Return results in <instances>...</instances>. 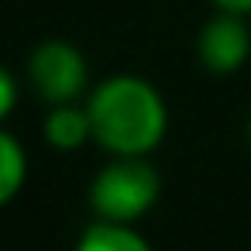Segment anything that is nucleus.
<instances>
[{"instance_id":"5","label":"nucleus","mask_w":251,"mask_h":251,"mask_svg":"<svg viewBox=\"0 0 251 251\" xmlns=\"http://www.w3.org/2000/svg\"><path fill=\"white\" fill-rule=\"evenodd\" d=\"M45 141L59 151H76L83 141L93 138V124H90V114L86 107H76V103H52V114L45 117V127H42Z\"/></svg>"},{"instance_id":"2","label":"nucleus","mask_w":251,"mask_h":251,"mask_svg":"<svg viewBox=\"0 0 251 251\" xmlns=\"http://www.w3.org/2000/svg\"><path fill=\"white\" fill-rule=\"evenodd\" d=\"M158 189H162V179L145 162V155H117V162L97 172L90 186V200L103 220L131 224L155 206Z\"/></svg>"},{"instance_id":"4","label":"nucleus","mask_w":251,"mask_h":251,"mask_svg":"<svg viewBox=\"0 0 251 251\" xmlns=\"http://www.w3.org/2000/svg\"><path fill=\"white\" fill-rule=\"evenodd\" d=\"M248 52H251V35L241 25V14L224 11V14H217L203 25V31H200V62L210 73L224 76V73L241 69Z\"/></svg>"},{"instance_id":"7","label":"nucleus","mask_w":251,"mask_h":251,"mask_svg":"<svg viewBox=\"0 0 251 251\" xmlns=\"http://www.w3.org/2000/svg\"><path fill=\"white\" fill-rule=\"evenodd\" d=\"M25 172H28L25 148L0 127V206L18 196V189L25 186Z\"/></svg>"},{"instance_id":"8","label":"nucleus","mask_w":251,"mask_h":251,"mask_svg":"<svg viewBox=\"0 0 251 251\" xmlns=\"http://www.w3.org/2000/svg\"><path fill=\"white\" fill-rule=\"evenodd\" d=\"M14 103H18V83L4 66H0V121L14 110Z\"/></svg>"},{"instance_id":"3","label":"nucleus","mask_w":251,"mask_h":251,"mask_svg":"<svg viewBox=\"0 0 251 251\" xmlns=\"http://www.w3.org/2000/svg\"><path fill=\"white\" fill-rule=\"evenodd\" d=\"M31 86L49 103H76L86 90V59L69 42H42L31 55Z\"/></svg>"},{"instance_id":"9","label":"nucleus","mask_w":251,"mask_h":251,"mask_svg":"<svg viewBox=\"0 0 251 251\" xmlns=\"http://www.w3.org/2000/svg\"><path fill=\"white\" fill-rule=\"evenodd\" d=\"M220 11H234V14H248L251 11V0H213Z\"/></svg>"},{"instance_id":"10","label":"nucleus","mask_w":251,"mask_h":251,"mask_svg":"<svg viewBox=\"0 0 251 251\" xmlns=\"http://www.w3.org/2000/svg\"><path fill=\"white\" fill-rule=\"evenodd\" d=\"M248 138H251V124H248Z\"/></svg>"},{"instance_id":"1","label":"nucleus","mask_w":251,"mask_h":251,"mask_svg":"<svg viewBox=\"0 0 251 251\" xmlns=\"http://www.w3.org/2000/svg\"><path fill=\"white\" fill-rule=\"evenodd\" d=\"M93 141L114 155H148L169 124L165 100L138 76H114L90 93L86 103Z\"/></svg>"},{"instance_id":"6","label":"nucleus","mask_w":251,"mask_h":251,"mask_svg":"<svg viewBox=\"0 0 251 251\" xmlns=\"http://www.w3.org/2000/svg\"><path fill=\"white\" fill-rule=\"evenodd\" d=\"M76 251H151L148 241L131 230L127 224H117V220H100L93 227H86V234L79 237Z\"/></svg>"}]
</instances>
